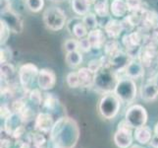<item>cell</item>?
<instances>
[{"instance_id":"obj_35","label":"cell","mask_w":158,"mask_h":148,"mask_svg":"<svg viewBox=\"0 0 158 148\" xmlns=\"http://www.w3.org/2000/svg\"><path fill=\"white\" fill-rule=\"evenodd\" d=\"M103 66H104V59L102 58H94L91 59L89 62L88 67L94 73H96L97 71H99Z\"/></svg>"},{"instance_id":"obj_4","label":"cell","mask_w":158,"mask_h":148,"mask_svg":"<svg viewBox=\"0 0 158 148\" xmlns=\"http://www.w3.org/2000/svg\"><path fill=\"white\" fill-rule=\"evenodd\" d=\"M42 18L45 27L51 31H60L67 25L65 12L58 7H48L43 12Z\"/></svg>"},{"instance_id":"obj_10","label":"cell","mask_w":158,"mask_h":148,"mask_svg":"<svg viewBox=\"0 0 158 148\" xmlns=\"http://www.w3.org/2000/svg\"><path fill=\"white\" fill-rule=\"evenodd\" d=\"M1 21L5 23L11 32L15 34H21L24 30V23L20 16L13 11H4L1 12Z\"/></svg>"},{"instance_id":"obj_5","label":"cell","mask_w":158,"mask_h":148,"mask_svg":"<svg viewBox=\"0 0 158 148\" xmlns=\"http://www.w3.org/2000/svg\"><path fill=\"white\" fill-rule=\"evenodd\" d=\"M121 101L114 94V93H107L101 98L99 102V113L101 116L106 119H112L115 118L121 108Z\"/></svg>"},{"instance_id":"obj_18","label":"cell","mask_w":158,"mask_h":148,"mask_svg":"<svg viewBox=\"0 0 158 148\" xmlns=\"http://www.w3.org/2000/svg\"><path fill=\"white\" fill-rule=\"evenodd\" d=\"M78 75L80 78V87L81 88H89L94 84V73L89 67H81L78 70Z\"/></svg>"},{"instance_id":"obj_37","label":"cell","mask_w":158,"mask_h":148,"mask_svg":"<svg viewBox=\"0 0 158 148\" xmlns=\"http://www.w3.org/2000/svg\"><path fill=\"white\" fill-rule=\"evenodd\" d=\"M64 48L67 52L79 51V42L74 39H69L64 43Z\"/></svg>"},{"instance_id":"obj_11","label":"cell","mask_w":158,"mask_h":148,"mask_svg":"<svg viewBox=\"0 0 158 148\" xmlns=\"http://www.w3.org/2000/svg\"><path fill=\"white\" fill-rule=\"evenodd\" d=\"M55 122L56 120H54L52 114L41 112L37 114L35 119V129L43 134L49 133Z\"/></svg>"},{"instance_id":"obj_41","label":"cell","mask_w":158,"mask_h":148,"mask_svg":"<svg viewBox=\"0 0 158 148\" xmlns=\"http://www.w3.org/2000/svg\"><path fill=\"white\" fill-rule=\"evenodd\" d=\"M25 134H26V128H25L24 125H21L20 128H18L17 129H16V130L14 131V132L12 133V135H11V136H12L13 138L19 140V139H21V138H23Z\"/></svg>"},{"instance_id":"obj_50","label":"cell","mask_w":158,"mask_h":148,"mask_svg":"<svg viewBox=\"0 0 158 148\" xmlns=\"http://www.w3.org/2000/svg\"><path fill=\"white\" fill-rule=\"evenodd\" d=\"M89 1L90 3H95V2L97 1V0H89Z\"/></svg>"},{"instance_id":"obj_40","label":"cell","mask_w":158,"mask_h":148,"mask_svg":"<svg viewBox=\"0 0 158 148\" xmlns=\"http://www.w3.org/2000/svg\"><path fill=\"white\" fill-rule=\"evenodd\" d=\"M0 53H1V64L8 62V59L11 58V51L10 49L7 48L6 47H1Z\"/></svg>"},{"instance_id":"obj_3","label":"cell","mask_w":158,"mask_h":148,"mask_svg":"<svg viewBox=\"0 0 158 148\" xmlns=\"http://www.w3.org/2000/svg\"><path fill=\"white\" fill-rule=\"evenodd\" d=\"M137 84L132 78H121L119 79L113 93L115 94L122 103L130 104L134 102L137 97Z\"/></svg>"},{"instance_id":"obj_1","label":"cell","mask_w":158,"mask_h":148,"mask_svg":"<svg viewBox=\"0 0 158 148\" xmlns=\"http://www.w3.org/2000/svg\"><path fill=\"white\" fill-rule=\"evenodd\" d=\"M79 138V125L75 119L69 117L59 118L49 132L52 148H75Z\"/></svg>"},{"instance_id":"obj_44","label":"cell","mask_w":158,"mask_h":148,"mask_svg":"<svg viewBox=\"0 0 158 148\" xmlns=\"http://www.w3.org/2000/svg\"><path fill=\"white\" fill-rule=\"evenodd\" d=\"M12 146V140L9 138H2L1 139V144H0V148H10Z\"/></svg>"},{"instance_id":"obj_28","label":"cell","mask_w":158,"mask_h":148,"mask_svg":"<svg viewBox=\"0 0 158 148\" xmlns=\"http://www.w3.org/2000/svg\"><path fill=\"white\" fill-rule=\"evenodd\" d=\"M119 52H121V49H120V45L116 41V39H112L105 43L104 52L106 54V56L111 57L113 56H115V54H117Z\"/></svg>"},{"instance_id":"obj_39","label":"cell","mask_w":158,"mask_h":148,"mask_svg":"<svg viewBox=\"0 0 158 148\" xmlns=\"http://www.w3.org/2000/svg\"><path fill=\"white\" fill-rule=\"evenodd\" d=\"M126 2L131 12H138L141 8L143 0H126Z\"/></svg>"},{"instance_id":"obj_51","label":"cell","mask_w":158,"mask_h":148,"mask_svg":"<svg viewBox=\"0 0 158 148\" xmlns=\"http://www.w3.org/2000/svg\"><path fill=\"white\" fill-rule=\"evenodd\" d=\"M106 1H107V0H106Z\"/></svg>"},{"instance_id":"obj_12","label":"cell","mask_w":158,"mask_h":148,"mask_svg":"<svg viewBox=\"0 0 158 148\" xmlns=\"http://www.w3.org/2000/svg\"><path fill=\"white\" fill-rule=\"evenodd\" d=\"M36 82L40 90H51L56 84V75L54 73V71L49 68H42L40 70Z\"/></svg>"},{"instance_id":"obj_43","label":"cell","mask_w":158,"mask_h":148,"mask_svg":"<svg viewBox=\"0 0 158 148\" xmlns=\"http://www.w3.org/2000/svg\"><path fill=\"white\" fill-rule=\"evenodd\" d=\"M11 10V2L10 0H1V12Z\"/></svg>"},{"instance_id":"obj_25","label":"cell","mask_w":158,"mask_h":148,"mask_svg":"<svg viewBox=\"0 0 158 148\" xmlns=\"http://www.w3.org/2000/svg\"><path fill=\"white\" fill-rule=\"evenodd\" d=\"M155 57V52H154V47H146L143 53H141V63L143 64L144 67H148L152 64V61Z\"/></svg>"},{"instance_id":"obj_29","label":"cell","mask_w":158,"mask_h":148,"mask_svg":"<svg viewBox=\"0 0 158 148\" xmlns=\"http://www.w3.org/2000/svg\"><path fill=\"white\" fill-rule=\"evenodd\" d=\"M45 98L43 99L42 102V108L46 110L47 113H50V111H53L58 105V99L54 97L53 94H45ZM51 114V113H50Z\"/></svg>"},{"instance_id":"obj_20","label":"cell","mask_w":158,"mask_h":148,"mask_svg":"<svg viewBox=\"0 0 158 148\" xmlns=\"http://www.w3.org/2000/svg\"><path fill=\"white\" fill-rule=\"evenodd\" d=\"M130 11L125 0H113L110 4V13L116 18H125Z\"/></svg>"},{"instance_id":"obj_15","label":"cell","mask_w":158,"mask_h":148,"mask_svg":"<svg viewBox=\"0 0 158 148\" xmlns=\"http://www.w3.org/2000/svg\"><path fill=\"white\" fill-rule=\"evenodd\" d=\"M23 123H24V119L20 114L12 113L7 119H5V123H4L5 132L9 135H12V133L16 129L20 128L21 125H23Z\"/></svg>"},{"instance_id":"obj_34","label":"cell","mask_w":158,"mask_h":148,"mask_svg":"<svg viewBox=\"0 0 158 148\" xmlns=\"http://www.w3.org/2000/svg\"><path fill=\"white\" fill-rule=\"evenodd\" d=\"M27 6L31 12L37 13L44 6V0H27Z\"/></svg>"},{"instance_id":"obj_21","label":"cell","mask_w":158,"mask_h":148,"mask_svg":"<svg viewBox=\"0 0 158 148\" xmlns=\"http://www.w3.org/2000/svg\"><path fill=\"white\" fill-rule=\"evenodd\" d=\"M152 130L149 127H146V125H143V127L135 128L134 131V137L135 139V141H138L139 144L141 145H145L150 142L151 138H152Z\"/></svg>"},{"instance_id":"obj_13","label":"cell","mask_w":158,"mask_h":148,"mask_svg":"<svg viewBox=\"0 0 158 148\" xmlns=\"http://www.w3.org/2000/svg\"><path fill=\"white\" fill-rule=\"evenodd\" d=\"M122 43L124 47L127 48L128 53L130 54L131 57L135 56V52L138 53L137 52L139 51L140 43H141V36L139 32H133L127 34L123 37Z\"/></svg>"},{"instance_id":"obj_6","label":"cell","mask_w":158,"mask_h":148,"mask_svg":"<svg viewBox=\"0 0 158 148\" xmlns=\"http://www.w3.org/2000/svg\"><path fill=\"white\" fill-rule=\"evenodd\" d=\"M133 128L126 122V119L121 120L118 123V128L114 134V143L118 148H130L133 145L134 131Z\"/></svg>"},{"instance_id":"obj_38","label":"cell","mask_w":158,"mask_h":148,"mask_svg":"<svg viewBox=\"0 0 158 148\" xmlns=\"http://www.w3.org/2000/svg\"><path fill=\"white\" fill-rule=\"evenodd\" d=\"M78 42H79V51L80 52H89L90 49L92 48L90 43H89V39H88V37L83 38V39H79Z\"/></svg>"},{"instance_id":"obj_42","label":"cell","mask_w":158,"mask_h":148,"mask_svg":"<svg viewBox=\"0 0 158 148\" xmlns=\"http://www.w3.org/2000/svg\"><path fill=\"white\" fill-rule=\"evenodd\" d=\"M12 110H11L7 105H1V119H7L11 114H12Z\"/></svg>"},{"instance_id":"obj_49","label":"cell","mask_w":158,"mask_h":148,"mask_svg":"<svg viewBox=\"0 0 158 148\" xmlns=\"http://www.w3.org/2000/svg\"><path fill=\"white\" fill-rule=\"evenodd\" d=\"M50 1H53V2H61V1H64V0H50Z\"/></svg>"},{"instance_id":"obj_19","label":"cell","mask_w":158,"mask_h":148,"mask_svg":"<svg viewBox=\"0 0 158 148\" xmlns=\"http://www.w3.org/2000/svg\"><path fill=\"white\" fill-rule=\"evenodd\" d=\"M125 74L127 77L132 79H139L144 75V66L140 61L132 60L127 68L125 69Z\"/></svg>"},{"instance_id":"obj_24","label":"cell","mask_w":158,"mask_h":148,"mask_svg":"<svg viewBox=\"0 0 158 148\" xmlns=\"http://www.w3.org/2000/svg\"><path fill=\"white\" fill-rule=\"evenodd\" d=\"M65 61H66L68 66L75 68L79 66L81 63V61H83V54H81L80 51L67 52L66 57H65Z\"/></svg>"},{"instance_id":"obj_46","label":"cell","mask_w":158,"mask_h":148,"mask_svg":"<svg viewBox=\"0 0 158 148\" xmlns=\"http://www.w3.org/2000/svg\"><path fill=\"white\" fill-rule=\"evenodd\" d=\"M154 134L158 135V123L154 125Z\"/></svg>"},{"instance_id":"obj_17","label":"cell","mask_w":158,"mask_h":148,"mask_svg":"<svg viewBox=\"0 0 158 148\" xmlns=\"http://www.w3.org/2000/svg\"><path fill=\"white\" fill-rule=\"evenodd\" d=\"M104 31L110 39H118L124 31L122 22L115 19H109L104 26Z\"/></svg>"},{"instance_id":"obj_8","label":"cell","mask_w":158,"mask_h":148,"mask_svg":"<svg viewBox=\"0 0 158 148\" xmlns=\"http://www.w3.org/2000/svg\"><path fill=\"white\" fill-rule=\"evenodd\" d=\"M40 69L34 63H25L19 69V80L21 86L26 91H29L34 86L35 81L37 80Z\"/></svg>"},{"instance_id":"obj_22","label":"cell","mask_w":158,"mask_h":148,"mask_svg":"<svg viewBox=\"0 0 158 148\" xmlns=\"http://www.w3.org/2000/svg\"><path fill=\"white\" fill-rule=\"evenodd\" d=\"M158 96V91L156 88V85L153 82H148L145 85L141 87L140 90V97L145 102L154 101Z\"/></svg>"},{"instance_id":"obj_27","label":"cell","mask_w":158,"mask_h":148,"mask_svg":"<svg viewBox=\"0 0 158 148\" xmlns=\"http://www.w3.org/2000/svg\"><path fill=\"white\" fill-rule=\"evenodd\" d=\"M94 11L98 17L105 18L109 15L110 7L108 6L106 0H97L94 3Z\"/></svg>"},{"instance_id":"obj_47","label":"cell","mask_w":158,"mask_h":148,"mask_svg":"<svg viewBox=\"0 0 158 148\" xmlns=\"http://www.w3.org/2000/svg\"><path fill=\"white\" fill-rule=\"evenodd\" d=\"M130 148H144V147H143V146H140V145H139V144H134V145H132Z\"/></svg>"},{"instance_id":"obj_30","label":"cell","mask_w":158,"mask_h":148,"mask_svg":"<svg viewBox=\"0 0 158 148\" xmlns=\"http://www.w3.org/2000/svg\"><path fill=\"white\" fill-rule=\"evenodd\" d=\"M83 22H84V24L86 26V28L90 31L96 29L97 26H98V21H97L96 16L94 13L89 12L86 15H85L84 18H83Z\"/></svg>"},{"instance_id":"obj_14","label":"cell","mask_w":158,"mask_h":148,"mask_svg":"<svg viewBox=\"0 0 158 148\" xmlns=\"http://www.w3.org/2000/svg\"><path fill=\"white\" fill-rule=\"evenodd\" d=\"M67 29L71 35H74L77 39H83L89 35V29L84 24L83 19L73 18L67 23Z\"/></svg>"},{"instance_id":"obj_26","label":"cell","mask_w":158,"mask_h":148,"mask_svg":"<svg viewBox=\"0 0 158 148\" xmlns=\"http://www.w3.org/2000/svg\"><path fill=\"white\" fill-rule=\"evenodd\" d=\"M31 145L34 148H48L47 140L45 138V136L41 132L36 131V132L32 133L31 135Z\"/></svg>"},{"instance_id":"obj_9","label":"cell","mask_w":158,"mask_h":148,"mask_svg":"<svg viewBox=\"0 0 158 148\" xmlns=\"http://www.w3.org/2000/svg\"><path fill=\"white\" fill-rule=\"evenodd\" d=\"M103 59H104V66L109 67L116 73L123 70L125 71L129 63L132 61V57L130 56V54L128 52L125 53L122 51L111 57L106 56V58Z\"/></svg>"},{"instance_id":"obj_33","label":"cell","mask_w":158,"mask_h":148,"mask_svg":"<svg viewBox=\"0 0 158 148\" xmlns=\"http://www.w3.org/2000/svg\"><path fill=\"white\" fill-rule=\"evenodd\" d=\"M29 99H30V101L32 104H35V106H41L42 105L43 97H42V94L40 93V89L31 90L30 95H29Z\"/></svg>"},{"instance_id":"obj_16","label":"cell","mask_w":158,"mask_h":148,"mask_svg":"<svg viewBox=\"0 0 158 148\" xmlns=\"http://www.w3.org/2000/svg\"><path fill=\"white\" fill-rule=\"evenodd\" d=\"M88 39L94 49H100L104 47L106 41V37L104 32L100 29H94L89 31L88 35Z\"/></svg>"},{"instance_id":"obj_45","label":"cell","mask_w":158,"mask_h":148,"mask_svg":"<svg viewBox=\"0 0 158 148\" xmlns=\"http://www.w3.org/2000/svg\"><path fill=\"white\" fill-rule=\"evenodd\" d=\"M149 145L152 148H158V135L154 134L153 136H152V138L149 142Z\"/></svg>"},{"instance_id":"obj_32","label":"cell","mask_w":158,"mask_h":148,"mask_svg":"<svg viewBox=\"0 0 158 148\" xmlns=\"http://www.w3.org/2000/svg\"><path fill=\"white\" fill-rule=\"evenodd\" d=\"M66 82L68 86L70 88H73V89H76V88H79L80 87V78H79V75H78V72H70L67 74L66 76Z\"/></svg>"},{"instance_id":"obj_31","label":"cell","mask_w":158,"mask_h":148,"mask_svg":"<svg viewBox=\"0 0 158 148\" xmlns=\"http://www.w3.org/2000/svg\"><path fill=\"white\" fill-rule=\"evenodd\" d=\"M15 73V68L11 63L6 62L1 64V79L8 80Z\"/></svg>"},{"instance_id":"obj_7","label":"cell","mask_w":158,"mask_h":148,"mask_svg":"<svg viewBox=\"0 0 158 148\" xmlns=\"http://www.w3.org/2000/svg\"><path fill=\"white\" fill-rule=\"evenodd\" d=\"M148 114L144 107L141 105H133L128 108L125 114V119L134 129L143 127L148 123Z\"/></svg>"},{"instance_id":"obj_48","label":"cell","mask_w":158,"mask_h":148,"mask_svg":"<svg viewBox=\"0 0 158 148\" xmlns=\"http://www.w3.org/2000/svg\"><path fill=\"white\" fill-rule=\"evenodd\" d=\"M154 83H155V85H156V88H157V91H158V77H157V78L155 79Z\"/></svg>"},{"instance_id":"obj_2","label":"cell","mask_w":158,"mask_h":148,"mask_svg":"<svg viewBox=\"0 0 158 148\" xmlns=\"http://www.w3.org/2000/svg\"><path fill=\"white\" fill-rule=\"evenodd\" d=\"M118 77L116 72H114L109 67L103 66L99 71H97L94 76V87L97 90L104 93H112L116 87L118 82Z\"/></svg>"},{"instance_id":"obj_36","label":"cell","mask_w":158,"mask_h":148,"mask_svg":"<svg viewBox=\"0 0 158 148\" xmlns=\"http://www.w3.org/2000/svg\"><path fill=\"white\" fill-rule=\"evenodd\" d=\"M10 32V29L5 25V23H3L2 21L0 22V42H1V45H5L8 41Z\"/></svg>"},{"instance_id":"obj_23","label":"cell","mask_w":158,"mask_h":148,"mask_svg":"<svg viewBox=\"0 0 158 148\" xmlns=\"http://www.w3.org/2000/svg\"><path fill=\"white\" fill-rule=\"evenodd\" d=\"M89 0H72V9L78 16H85L89 12Z\"/></svg>"}]
</instances>
